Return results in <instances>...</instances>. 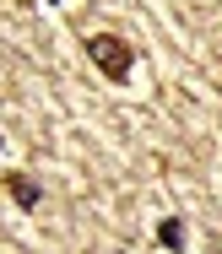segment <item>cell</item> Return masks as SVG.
<instances>
[{
    "instance_id": "7a4b0ae2",
    "label": "cell",
    "mask_w": 222,
    "mask_h": 254,
    "mask_svg": "<svg viewBox=\"0 0 222 254\" xmlns=\"http://www.w3.org/2000/svg\"><path fill=\"white\" fill-rule=\"evenodd\" d=\"M0 179H5V195L16 200V211H38V205H44V184H38L33 173H22V168H5Z\"/></svg>"
},
{
    "instance_id": "3957f363",
    "label": "cell",
    "mask_w": 222,
    "mask_h": 254,
    "mask_svg": "<svg viewBox=\"0 0 222 254\" xmlns=\"http://www.w3.org/2000/svg\"><path fill=\"white\" fill-rule=\"evenodd\" d=\"M184 238H190V227H184L179 216H163V222H157V249H168V254H184Z\"/></svg>"
},
{
    "instance_id": "277c9868",
    "label": "cell",
    "mask_w": 222,
    "mask_h": 254,
    "mask_svg": "<svg viewBox=\"0 0 222 254\" xmlns=\"http://www.w3.org/2000/svg\"><path fill=\"white\" fill-rule=\"evenodd\" d=\"M0 152H5V141H0Z\"/></svg>"
},
{
    "instance_id": "6da1fadb",
    "label": "cell",
    "mask_w": 222,
    "mask_h": 254,
    "mask_svg": "<svg viewBox=\"0 0 222 254\" xmlns=\"http://www.w3.org/2000/svg\"><path fill=\"white\" fill-rule=\"evenodd\" d=\"M87 60L103 70V81H130L136 76V49H130V38H119V33H92L87 38Z\"/></svg>"
},
{
    "instance_id": "5b68a950",
    "label": "cell",
    "mask_w": 222,
    "mask_h": 254,
    "mask_svg": "<svg viewBox=\"0 0 222 254\" xmlns=\"http://www.w3.org/2000/svg\"><path fill=\"white\" fill-rule=\"evenodd\" d=\"M44 5H55V0H44Z\"/></svg>"
}]
</instances>
